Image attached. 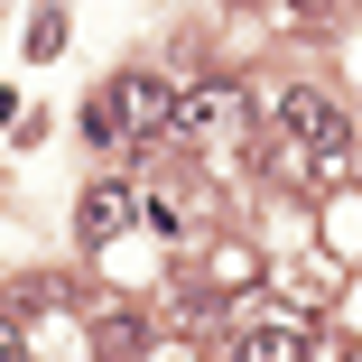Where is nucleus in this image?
<instances>
[{"mask_svg": "<svg viewBox=\"0 0 362 362\" xmlns=\"http://www.w3.org/2000/svg\"><path fill=\"white\" fill-rule=\"evenodd\" d=\"M316 362H362V344H353V334H334V344H316Z\"/></svg>", "mask_w": 362, "mask_h": 362, "instance_id": "nucleus-10", "label": "nucleus"}, {"mask_svg": "<svg viewBox=\"0 0 362 362\" xmlns=\"http://www.w3.org/2000/svg\"><path fill=\"white\" fill-rule=\"evenodd\" d=\"M177 362H195V353H177Z\"/></svg>", "mask_w": 362, "mask_h": 362, "instance_id": "nucleus-12", "label": "nucleus"}, {"mask_svg": "<svg viewBox=\"0 0 362 362\" xmlns=\"http://www.w3.org/2000/svg\"><path fill=\"white\" fill-rule=\"evenodd\" d=\"M84 130L103 139V149H112V139H130V93H121V84H103V93L84 103Z\"/></svg>", "mask_w": 362, "mask_h": 362, "instance_id": "nucleus-6", "label": "nucleus"}, {"mask_svg": "<svg viewBox=\"0 0 362 362\" xmlns=\"http://www.w3.org/2000/svg\"><path fill=\"white\" fill-rule=\"evenodd\" d=\"M233 121H242V84H233V75H204V84H186L177 139H233Z\"/></svg>", "mask_w": 362, "mask_h": 362, "instance_id": "nucleus-2", "label": "nucleus"}, {"mask_svg": "<svg viewBox=\"0 0 362 362\" xmlns=\"http://www.w3.org/2000/svg\"><path fill=\"white\" fill-rule=\"evenodd\" d=\"M130 214H139V204H130V186H84V204H75V233H84V242H112V233L130 223Z\"/></svg>", "mask_w": 362, "mask_h": 362, "instance_id": "nucleus-5", "label": "nucleus"}, {"mask_svg": "<svg viewBox=\"0 0 362 362\" xmlns=\"http://www.w3.org/2000/svg\"><path fill=\"white\" fill-rule=\"evenodd\" d=\"M288 10H298V19H325V10H334V0H288Z\"/></svg>", "mask_w": 362, "mask_h": 362, "instance_id": "nucleus-11", "label": "nucleus"}, {"mask_svg": "<svg viewBox=\"0 0 362 362\" xmlns=\"http://www.w3.org/2000/svg\"><path fill=\"white\" fill-rule=\"evenodd\" d=\"M121 93H130V139H168V130H177V112H186V93H168L158 75H130Z\"/></svg>", "mask_w": 362, "mask_h": 362, "instance_id": "nucleus-4", "label": "nucleus"}, {"mask_svg": "<svg viewBox=\"0 0 362 362\" xmlns=\"http://www.w3.org/2000/svg\"><path fill=\"white\" fill-rule=\"evenodd\" d=\"M279 130H288V158H316V168H344L353 158V121H344V103L334 93H316V84H298V93H279Z\"/></svg>", "mask_w": 362, "mask_h": 362, "instance_id": "nucleus-1", "label": "nucleus"}, {"mask_svg": "<svg viewBox=\"0 0 362 362\" xmlns=\"http://www.w3.org/2000/svg\"><path fill=\"white\" fill-rule=\"evenodd\" d=\"M93 344H103L112 362H139V344H149V334H139V316H93Z\"/></svg>", "mask_w": 362, "mask_h": 362, "instance_id": "nucleus-7", "label": "nucleus"}, {"mask_svg": "<svg viewBox=\"0 0 362 362\" xmlns=\"http://www.w3.org/2000/svg\"><path fill=\"white\" fill-rule=\"evenodd\" d=\"M233 362H316V353H307V325H298V316L269 307V316H251V325H242Z\"/></svg>", "mask_w": 362, "mask_h": 362, "instance_id": "nucleus-3", "label": "nucleus"}, {"mask_svg": "<svg viewBox=\"0 0 362 362\" xmlns=\"http://www.w3.org/2000/svg\"><path fill=\"white\" fill-rule=\"evenodd\" d=\"M56 37H65V19H56V10H37V19H28V56H47Z\"/></svg>", "mask_w": 362, "mask_h": 362, "instance_id": "nucleus-9", "label": "nucleus"}, {"mask_svg": "<svg viewBox=\"0 0 362 362\" xmlns=\"http://www.w3.org/2000/svg\"><path fill=\"white\" fill-rule=\"evenodd\" d=\"M0 362H28V325H19V307H0Z\"/></svg>", "mask_w": 362, "mask_h": 362, "instance_id": "nucleus-8", "label": "nucleus"}]
</instances>
